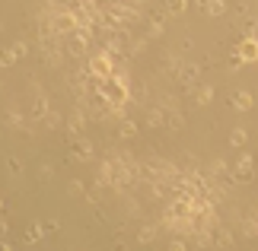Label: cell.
I'll use <instances>...</instances> for the list:
<instances>
[{
  "label": "cell",
  "mask_w": 258,
  "mask_h": 251,
  "mask_svg": "<svg viewBox=\"0 0 258 251\" xmlns=\"http://www.w3.org/2000/svg\"><path fill=\"white\" fill-rule=\"evenodd\" d=\"M86 67H89V73H93V76H99V79L112 76L115 70H118V67H115V57L108 54L105 48H102V51H96V54H89V61H86Z\"/></svg>",
  "instance_id": "6da1fadb"
},
{
  "label": "cell",
  "mask_w": 258,
  "mask_h": 251,
  "mask_svg": "<svg viewBox=\"0 0 258 251\" xmlns=\"http://www.w3.org/2000/svg\"><path fill=\"white\" fill-rule=\"evenodd\" d=\"M51 26H54V32L61 38H67V35H74L77 29H80V19H77V13L71 7H64V10H57V13L51 16Z\"/></svg>",
  "instance_id": "7a4b0ae2"
},
{
  "label": "cell",
  "mask_w": 258,
  "mask_h": 251,
  "mask_svg": "<svg viewBox=\"0 0 258 251\" xmlns=\"http://www.w3.org/2000/svg\"><path fill=\"white\" fill-rule=\"evenodd\" d=\"M252 175H255V159L252 153H239V159H236V165H233V178L236 182H252Z\"/></svg>",
  "instance_id": "3957f363"
},
{
  "label": "cell",
  "mask_w": 258,
  "mask_h": 251,
  "mask_svg": "<svg viewBox=\"0 0 258 251\" xmlns=\"http://www.w3.org/2000/svg\"><path fill=\"white\" fill-rule=\"evenodd\" d=\"M86 118H89V115H86V105L80 102V105H77L71 115H67V134H71V137H80V134H83Z\"/></svg>",
  "instance_id": "277c9868"
},
{
  "label": "cell",
  "mask_w": 258,
  "mask_h": 251,
  "mask_svg": "<svg viewBox=\"0 0 258 251\" xmlns=\"http://www.w3.org/2000/svg\"><path fill=\"white\" fill-rule=\"evenodd\" d=\"M96 188H115V162H112V156L99 162V172H96Z\"/></svg>",
  "instance_id": "5b68a950"
},
{
  "label": "cell",
  "mask_w": 258,
  "mask_h": 251,
  "mask_svg": "<svg viewBox=\"0 0 258 251\" xmlns=\"http://www.w3.org/2000/svg\"><path fill=\"white\" fill-rule=\"evenodd\" d=\"M236 54H239L245 64H255L258 61V38L255 35H245L242 42H239V48H236Z\"/></svg>",
  "instance_id": "8992f818"
},
{
  "label": "cell",
  "mask_w": 258,
  "mask_h": 251,
  "mask_svg": "<svg viewBox=\"0 0 258 251\" xmlns=\"http://www.w3.org/2000/svg\"><path fill=\"white\" fill-rule=\"evenodd\" d=\"M198 64H182V70H178V83H182L185 89H195L198 86Z\"/></svg>",
  "instance_id": "52a82bcc"
},
{
  "label": "cell",
  "mask_w": 258,
  "mask_h": 251,
  "mask_svg": "<svg viewBox=\"0 0 258 251\" xmlns=\"http://www.w3.org/2000/svg\"><path fill=\"white\" fill-rule=\"evenodd\" d=\"M35 89V102H32V118H38V121H42V118L51 112V108H48V96L42 93V86H32Z\"/></svg>",
  "instance_id": "ba28073f"
},
{
  "label": "cell",
  "mask_w": 258,
  "mask_h": 251,
  "mask_svg": "<svg viewBox=\"0 0 258 251\" xmlns=\"http://www.w3.org/2000/svg\"><path fill=\"white\" fill-rule=\"evenodd\" d=\"M255 105H258V102H255V96H252V93H245V89H239V93L233 96V108H236V112H252Z\"/></svg>",
  "instance_id": "9c48e42d"
},
{
  "label": "cell",
  "mask_w": 258,
  "mask_h": 251,
  "mask_svg": "<svg viewBox=\"0 0 258 251\" xmlns=\"http://www.w3.org/2000/svg\"><path fill=\"white\" fill-rule=\"evenodd\" d=\"M93 143H89V140H77L74 143V162H89V159H93Z\"/></svg>",
  "instance_id": "30bf717a"
},
{
  "label": "cell",
  "mask_w": 258,
  "mask_h": 251,
  "mask_svg": "<svg viewBox=\"0 0 258 251\" xmlns=\"http://www.w3.org/2000/svg\"><path fill=\"white\" fill-rule=\"evenodd\" d=\"M233 242L236 238H233L230 229H220V226L214 229V248H233Z\"/></svg>",
  "instance_id": "8fae6325"
},
{
  "label": "cell",
  "mask_w": 258,
  "mask_h": 251,
  "mask_svg": "<svg viewBox=\"0 0 258 251\" xmlns=\"http://www.w3.org/2000/svg\"><path fill=\"white\" fill-rule=\"evenodd\" d=\"M147 124H150V127H166V108L163 105L150 108V112H147Z\"/></svg>",
  "instance_id": "7c38bea8"
},
{
  "label": "cell",
  "mask_w": 258,
  "mask_h": 251,
  "mask_svg": "<svg viewBox=\"0 0 258 251\" xmlns=\"http://www.w3.org/2000/svg\"><path fill=\"white\" fill-rule=\"evenodd\" d=\"M4 121L7 127H13V130H26V118L16 112V108H7V115H4Z\"/></svg>",
  "instance_id": "4fadbf2b"
},
{
  "label": "cell",
  "mask_w": 258,
  "mask_h": 251,
  "mask_svg": "<svg viewBox=\"0 0 258 251\" xmlns=\"http://www.w3.org/2000/svg\"><path fill=\"white\" fill-rule=\"evenodd\" d=\"M156 235H160V226L147 223V226H141V232H137V242H141V245H150Z\"/></svg>",
  "instance_id": "5bb4252c"
},
{
  "label": "cell",
  "mask_w": 258,
  "mask_h": 251,
  "mask_svg": "<svg viewBox=\"0 0 258 251\" xmlns=\"http://www.w3.org/2000/svg\"><path fill=\"white\" fill-rule=\"evenodd\" d=\"M45 235H48L45 223H32V226H29V232H26V242H29V245H35V242H42Z\"/></svg>",
  "instance_id": "9a60e30c"
},
{
  "label": "cell",
  "mask_w": 258,
  "mask_h": 251,
  "mask_svg": "<svg viewBox=\"0 0 258 251\" xmlns=\"http://www.w3.org/2000/svg\"><path fill=\"white\" fill-rule=\"evenodd\" d=\"M242 235L245 238H258V216H245L242 219Z\"/></svg>",
  "instance_id": "2e32d148"
},
{
  "label": "cell",
  "mask_w": 258,
  "mask_h": 251,
  "mask_svg": "<svg viewBox=\"0 0 258 251\" xmlns=\"http://www.w3.org/2000/svg\"><path fill=\"white\" fill-rule=\"evenodd\" d=\"M211 99H214V86H207V83H204V86H198V89H195V102H198V105H207Z\"/></svg>",
  "instance_id": "e0dca14e"
},
{
  "label": "cell",
  "mask_w": 258,
  "mask_h": 251,
  "mask_svg": "<svg viewBox=\"0 0 258 251\" xmlns=\"http://www.w3.org/2000/svg\"><path fill=\"white\" fill-rule=\"evenodd\" d=\"M118 134H121V140H131V137H137V124L131 121V118H121V127H118Z\"/></svg>",
  "instance_id": "ac0fdd59"
},
{
  "label": "cell",
  "mask_w": 258,
  "mask_h": 251,
  "mask_svg": "<svg viewBox=\"0 0 258 251\" xmlns=\"http://www.w3.org/2000/svg\"><path fill=\"white\" fill-rule=\"evenodd\" d=\"M163 32H166L163 19H160V16H153V19H150V26H147V38H160Z\"/></svg>",
  "instance_id": "d6986e66"
},
{
  "label": "cell",
  "mask_w": 258,
  "mask_h": 251,
  "mask_svg": "<svg viewBox=\"0 0 258 251\" xmlns=\"http://www.w3.org/2000/svg\"><path fill=\"white\" fill-rule=\"evenodd\" d=\"M185 10H188V0H166V13L178 16V13H185Z\"/></svg>",
  "instance_id": "ffe728a7"
},
{
  "label": "cell",
  "mask_w": 258,
  "mask_h": 251,
  "mask_svg": "<svg viewBox=\"0 0 258 251\" xmlns=\"http://www.w3.org/2000/svg\"><path fill=\"white\" fill-rule=\"evenodd\" d=\"M245 140H249V134H245V127H233V134H230V143H233V146H245Z\"/></svg>",
  "instance_id": "44dd1931"
},
{
  "label": "cell",
  "mask_w": 258,
  "mask_h": 251,
  "mask_svg": "<svg viewBox=\"0 0 258 251\" xmlns=\"http://www.w3.org/2000/svg\"><path fill=\"white\" fill-rule=\"evenodd\" d=\"M42 124H45L48 130H57V127H61V115H57V112H48V115L42 118Z\"/></svg>",
  "instance_id": "7402d4cb"
},
{
  "label": "cell",
  "mask_w": 258,
  "mask_h": 251,
  "mask_svg": "<svg viewBox=\"0 0 258 251\" xmlns=\"http://www.w3.org/2000/svg\"><path fill=\"white\" fill-rule=\"evenodd\" d=\"M226 13V0H211V7H207V16H223Z\"/></svg>",
  "instance_id": "603a6c76"
},
{
  "label": "cell",
  "mask_w": 258,
  "mask_h": 251,
  "mask_svg": "<svg viewBox=\"0 0 258 251\" xmlns=\"http://www.w3.org/2000/svg\"><path fill=\"white\" fill-rule=\"evenodd\" d=\"M166 70H169V73H175V76H178V70H182V61H178L175 54H169V57H166Z\"/></svg>",
  "instance_id": "cb8c5ba5"
},
{
  "label": "cell",
  "mask_w": 258,
  "mask_h": 251,
  "mask_svg": "<svg viewBox=\"0 0 258 251\" xmlns=\"http://www.w3.org/2000/svg\"><path fill=\"white\" fill-rule=\"evenodd\" d=\"M67 194H71V197H80L83 194V182H80V178H74V182L67 185Z\"/></svg>",
  "instance_id": "d4e9b609"
},
{
  "label": "cell",
  "mask_w": 258,
  "mask_h": 251,
  "mask_svg": "<svg viewBox=\"0 0 258 251\" xmlns=\"http://www.w3.org/2000/svg\"><path fill=\"white\" fill-rule=\"evenodd\" d=\"M16 61H19V57H16V54H13V51L7 48V51H4V57H0V67H13Z\"/></svg>",
  "instance_id": "484cf974"
},
{
  "label": "cell",
  "mask_w": 258,
  "mask_h": 251,
  "mask_svg": "<svg viewBox=\"0 0 258 251\" xmlns=\"http://www.w3.org/2000/svg\"><path fill=\"white\" fill-rule=\"evenodd\" d=\"M10 51H13L16 57H26V51H29V45H26V42H13V45H10Z\"/></svg>",
  "instance_id": "4316f807"
},
{
  "label": "cell",
  "mask_w": 258,
  "mask_h": 251,
  "mask_svg": "<svg viewBox=\"0 0 258 251\" xmlns=\"http://www.w3.org/2000/svg\"><path fill=\"white\" fill-rule=\"evenodd\" d=\"M242 64H245V61H242V57H239V54H233V57H230V70H239Z\"/></svg>",
  "instance_id": "83f0119b"
},
{
  "label": "cell",
  "mask_w": 258,
  "mask_h": 251,
  "mask_svg": "<svg viewBox=\"0 0 258 251\" xmlns=\"http://www.w3.org/2000/svg\"><path fill=\"white\" fill-rule=\"evenodd\" d=\"M7 169H10L13 175H19V159H7Z\"/></svg>",
  "instance_id": "f1b7e54d"
},
{
  "label": "cell",
  "mask_w": 258,
  "mask_h": 251,
  "mask_svg": "<svg viewBox=\"0 0 258 251\" xmlns=\"http://www.w3.org/2000/svg\"><path fill=\"white\" fill-rule=\"evenodd\" d=\"M191 4H195L198 10H204V13H207V7H211V0H191Z\"/></svg>",
  "instance_id": "f546056e"
},
{
  "label": "cell",
  "mask_w": 258,
  "mask_h": 251,
  "mask_svg": "<svg viewBox=\"0 0 258 251\" xmlns=\"http://www.w3.org/2000/svg\"><path fill=\"white\" fill-rule=\"evenodd\" d=\"M127 4H134V7H144V4H147V0H127Z\"/></svg>",
  "instance_id": "4dcf8cb0"
},
{
  "label": "cell",
  "mask_w": 258,
  "mask_h": 251,
  "mask_svg": "<svg viewBox=\"0 0 258 251\" xmlns=\"http://www.w3.org/2000/svg\"><path fill=\"white\" fill-rule=\"evenodd\" d=\"M255 102H258V96H255Z\"/></svg>",
  "instance_id": "1f68e13d"
}]
</instances>
